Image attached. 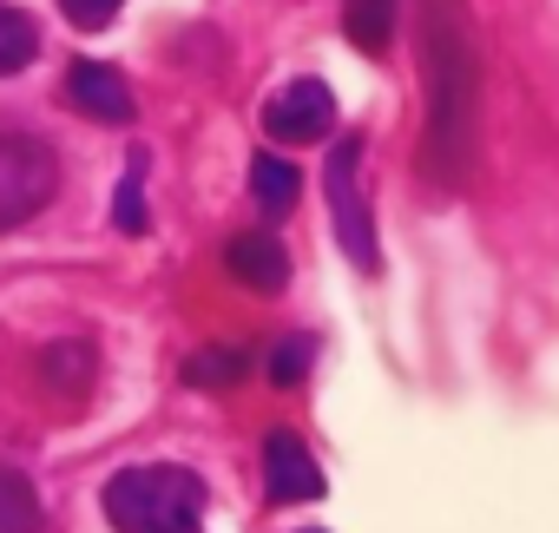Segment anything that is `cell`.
I'll list each match as a JSON object with an SVG mask.
<instances>
[{"instance_id": "cell-1", "label": "cell", "mask_w": 559, "mask_h": 533, "mask_svg": "<svg viewBox=\"0 0 559 533\" xmlns=\"http://www.w3.org/2000/svg\"><path fill=\"white\" fill-rule=\"evenodd\" d=\"M421 86H428L421 165L441 185H461L474 158V119H480V60H474V27L461 0H428L421 14Z\"/></svg>"}, {"instance_id": "cell-2", "label": "cell", "mask_w": 559, "mask_h": 533, "mask_svg": "<svg viewBox=\"0 0 559 533\" xmlns=\"http://www.w3.org/2000/svg\"><path fill=\"white\" fill-rule=\"evenodd\" d=\"M198 513H204V481L178 461L119 467L106 481V520L119 533H198Z\"/></svg>"}, {"instance_id": "cell-3", "label": "cell", "mask_w": 559, "mask_h": 533, "mask_svg": "<svg viewBox=\"0 0 559 533\" xmlns=\"http://www.w3.org/2000/svg\"><path fill=\"white\" fill-rule=\"evenodd\" d=\"M60 191V158L47 139L0 126V230H21L34 211H47Z\"/></svg>"}, {"instance_id": "cell-4", "label": "cell", "mask_w": 559, "mask_h": 533, "mask_svg": "<svg viewBox=\"0 0 559 533\" xmlns=\"http://www.w3.org/2000/svg\"><path fill=\"white\" fill-rule=\"evenodd\" d=\"M356 165H362V139H343L330 152V171H323V191H330V211H336V237L349 250L356 271H376L382 250H376V224H369V198L356 185Z\"/></svg>"}, {"instance_id": "cell-5", "label": "cell", "mask_w": 559, "mask_h": 533, "mask_svg": "<svg viewBox=\"0 0 559 533\" xmlns=\"http://www.w3.org/2000/svg\"><path fill=\"white\" fill-rule=\"evenodd\" d=\"M336 126V93L323 80H290L263 99V132L276 145H317Z\"/></svg>"}, {"instance_id": "cell-6", "label": "cell", "mask_w": 559, "mask_h": 533, "mask_svg": "<svg viewBox=\"0 0 559 533\" xmlns=\"http://www.w3.org/2000/svg\"><path fill=\"white\" fill-rule=\"evenodd\" d=\"M263 494L276 507H304V500H323V467L317 454L290 435V428H276L263 441Z\"/></svg>"}, {"instance_id": "cell-7", "label": "cell", "mask_w": 559, "mask_h": 533, "mask_svg": "<svg viewBox=\"0 0 559 533\" xmlns=\"http://www.w3.org/2000/svg\"><path fill=\"white\" fill-rule=\"evenodd\" d=\"M67 106L99 119V126H132V112H139L126 73H112L106 60H73L67 67Z\"/></svg>"}, {"instance_id": "cell-8", "label": "cell", "mask_w": 559, "mask_h": 533, "mask_svg": "<svg viewBox=\"0 0 559 533\" xmlns=\"http://www.w3.org/2000/svg\"><path fill=\"white\" fill-rule=\"evenodd\" d=\"M224 271H230L243 291L276 297V291L290 284V250L276 244L270 230H243V237H230V244H224Z\"/></svg>"}, {"instance_id": "cell-9", "label": "cell", "mask_w": 559, "mask_h": 533, "mask_svg": "<svg viewBox=\"0 0 559 533\" xmlns=\"http://www.w3.org/2000/svg\"><path fill=\"white\" fill-rule=\"evenodd\" d=\"M250 198H257L270 217L297 211V198H304V178H297V165H290V158H276V152H257V158H250Z\"/></svg>"}, {"instance_id": "cell-10", "label": "cell", "mask_w": 559, "mask_h": 533, "mask_svg": "<svg viewBox=\"0 0 559 533\" xmlns=\"http://www.w3.org/2000/svg\"><path fill=\"white\" fill-rule=\"evenodd\" d=\"M40 382L53 389V395H86L93 389V350L86 343H47L40 350Z\"/></svg>"}, {"instance_id": "cell-11", "label": "cell", "mask_w": 559, "mask_h": 533, "mask_svg": "<svg viewBox=\"0 0 559 533\" xmlns=\"http://www.w3.org/2000/svg\"><path fill=\"white\" fill-rule=\"evenodd\" d=\"M40 526H47L40 487L21 467H0V533H40Z\"/></svg>"}, {"instance_id": "cell-12", "label": "cell", "mask_w": 559, "mask_h": 533, "mask_svg": "<svg viewBox=\"0 0 559 533\" xmlns=\"http://www.w3.org/2000/svg\"><path fill=\"white\" fill-rule=\"evenodd\" d=\"M395 8L402 0H343V27L362 54H382L389 34H395Z\"/></svg>"}, {"instance_id": "cell-13", "label": "cell", "mask_w": 559, "mask_h": 533, "mask_svg": "<svg viewBox=\"0 0 559 533\" xmlns=\"http://www.w3.org/2000/svg\"><path fill=\"white\" fill-rule=\"evenodd\" d=\"M34 54H40L34 14H21V8H8V0H0V80H14L21 67H34Z\"/></svg>"}, {"instance_id": "cell-14", "label": "cell", "mask_w": 559, "mask_h": 533, "mask_svg": "<svg viewBox=\"0 0 559 533\" xmlns=\"http://www.w3.org/2000/svg\"><path fill=\"white\" fill-rule=\"evenodd\" d=\"M243 369H250V356L230 350V343H217V350H198L185 363V382L191 389H230V382H243Z\"/></svg>"}, {"instance_id": "cell-15", "label": "cell", "mask_w": 559, "mask_h": 533, "mask_svg": "<svg viewBox=\"0 0 559 533\" xmlns=\"http://www.w3.org/2000/svg\"><path fill=\"white\" fill-rule=\"evenodd\" d=\"M112 224L126 230V237H139L152 217H145V158H132L126 165V178H119V198H112Z\"/></svg>"}, {"instance_id": "cell-16", "label": "cell", "mask_w": 559, "mask_h": 533, "mask_svg": "<svg viewBox=\"0 0 559 533\" xmlns=\"http://www.w3.org/2000/svg\"><path fill=\"white\" fill-rule=\"evenodd\" d=\"M310 356H317V343H310V336H284V343L270 350V363H263V369H270V382H276V389H297V382L310 376Z\"/></svg>"}, {"instance_id": "cell-17", "label": "cell", "mask_w": 559, "mask_h": 533, "mask_svg": "<svg viewBox=\"0 0 559 533\" xmlns=\"http://www.w3.org/2000/svg\"><path fill=\"white\" fill-rule=\"evenodd\" d=\"M119 8H126V0H60V14H67L80 34H99V27H112V21H119Z\"/></svg>"}, {"instance_id": "cell-18", "label": "cell", "mask_w": 559, "mask_h": 533, "mask_svg": "<svg viewBox=\"0 0 559 533\" xmlns=\"http://www.w3.org/2000/svg\"><path fill=\"white\" fill-rule=\"evenodd\" d=\"M304 533H317V526H304Z\"/></svg>"}]
</instances>
